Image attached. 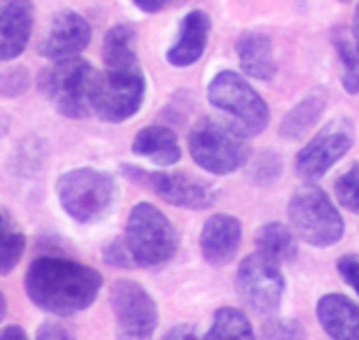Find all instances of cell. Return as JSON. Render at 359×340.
Here are the masks:
<instances>
[{
  "label": "cell",
  "instance_id": "6da1fadb",
  "mask_svg": "<svg viewBox=\"0 0 359 340\" xmlns=\"http://www.w3.org/2000/svg\"><path fill=\"white\" fill-rule=\"evenodd\" d=\"M26 294L33 306L52 315H75L98 299L103 275L63 257H40L26 273Z\"/></svg>",
  "mask_w": 359,
  "mask_h": 340
},
{
  "label": "cell",
  "instance_id": "7a4b0ae2",
  "mask_svg": "<svg viewBox=\"0 0 359 340\" xmlns=\"http://www.w3.org/2000/svg\"><path fill=\"white\" fill-rule=\"evenodd\" d=\"M189 154L198 168L212 175H229L248 163L250 142L238 128L215 117H203L191 126Z\"/></svg>",
  "mask_w": 359,
  "mask_h": 340
},
{
  "label": "cell",
  "instance_id": "3957f363",
  "mask_svg": "<svg viewBox=\"0 0 359 340\" xmlns=\"http://www.w3.org/2000/svg\"><path fill=\"white\" fill-rule=\"evenodd\" d=\"M145 100V75L140 63H126V66H105L103 72H96L89 93V107L100 121H119L131 119L140 110Z\"/></svg>",
  "mask_w": 359,
  "mask_h": 340
},
{
  "label": "cell",
  "instance_id": "277c9868",
  "mask_svg": "<svg viewBox=\"0 0 359 340\" xmlns=\"http://www.w3.org/2000/svg\"><path fill=\"white\" fill-rule=\"evenodd\" d=\"M56 196L70 219L96 224L110 215L117 200V182L96 168H75L63 172L56 182Z\"/></svg>",
  "mask_w": 359,
  "mask_h": 340
},
{
  "label": "cell",
  "instance_id": "5b68a950",
  "mask_svg": "<svg viewBox=\"0 0 359 340\" xmlns=\"http://www.w3.org/2000/svg\"><path fill=\"white\" fill-rule=\"evenodd\" d=\"M124 243L133 259V268H154L175 257L177 231L159 208L138 203L126 219Z\"/></svg>",
  "mask_w": 359,
  "mask_h": 340
},
{
  "label": "cell",
  "instance_id": "8992f818",
  "mask_svg": "<svg viewBox=\"0 0 359 340\" xmlns=\"http://www.w3.org/2000/svg\"><path fill=\"white\" fill-rule=\"evenodd\" d=\"M287 217L294 233L313 247H332L346 231L343 217L332 198L315 184H304L292 193Z\"/></svg>",
  "mask_w": 359,
  "mask_h": 340
},
{
  "label": "cell",
  "instance_id": "52a82bcc",
  "mask_svg": "<svg viewBox=\"0 0 359 340\" xmlns=\"http://www.w3.org/2000/svg\"><path fill=\"white\" fill-rule=\"evenodd\" d=\"M208 100L217 110L231 114L248 135H259L266 131L271 110L255 86L233 70H222L208 84Z\"/></svg>",
  "mask_w": 359,
  "mask_h": 340
},
{
  "label": "cell",
  "instance_id": "ba28073f",
  "mask_svg": "<svg viewBox=\"0 0 359 340\" xmlns=\"http://www.w3.org/2000/svg\"><path fill=\"white\" fill-rule=\"evenodd\" d=\"M93 77H96V70L91 68V63L73 56V59L54 61V66L42 72L40 89L63 117L84 119L91 112L89 93Z\"/></svg>",
  "mask_w": 359,
  "mask_h": 340
},
{
  "label": "cell",
  "instance_id": "9c48e42d",
  "mask_svg": "<svg viewBox=\"0 0 359 340\" xmlns=\"http://www.w3.org/2000/svg\"><path fill=\"white\" fill-rule=\"evenodd\" d=\"M110 306L117 324V340H154L159 313L142 285L133 280L112 282Z\"/></svg>",
  "mask_w": 359,
  "mask_h": 340
},
{
  "label": "cell",
  "instance_id": "30bf717a",
  "mask_svg": "<svg viewBox=\"0 0 359 340\" xmlns=\"http://www.w3.org/2000/svg\"><path fill=\"white\" fill-rule=\"evenodd\" d=\"M238 296L255 313L271 315L276 313L285 296V275L278 261L264 252H255L243 259L236 273Z\"/></svg>",
  "mask_w": 359,
  "mask_h": 340
},
{
  "label": "cell",
  "instance_id": "8fae6325",
  "mask_svg": "<svg viewBox=\"0 0 359 340\" xmlns=\"http://www.w3.org/2000/svg\"><path fill=\"white\" fill-rule=\"evenodd\" d=\"M124 172L133 182L152 189L156 196L170 205L189 208V210H208L217 200V189L212 184L187 175V172H156V170H142L138 165H124Z\"/></svg>",
  "mask_w": 359,
  "mask_h": 340
},
{
  "label": "cell",
  "instance_id": "7c38bea8",
  "mask_svg": "<svg viewBox=\"0 0 359 340\" xmlns=\"http://www.w3.org/2000/svg\"><path fill=\"white\" fill-rule=\"evenodd\" d=\"M355 142V126L348 117L332 119L297 154V172L304 179H318L348 154Z\"/></svg>",
  "mask_w": 359,
  "mask_h": 340
},
{
  "label": "cell",
  "instance_id": "4fadbf2b",
  "mask_svg": "<svg viewBox=\"0 0 359 340\" xmlns=\"http://www.w3.org/2000/svg\"><path fill=\"white\" fill-rule=\"evenodd\" d=\"M91 42V26L89 21L77 12L63 10L54 14L49 21L47 33L42 35L38 54L49 61H63L80 56Z\"/></svg>",
  "mask_w": 359,
  "mask_h": 340
},
{
  "label": "cell",
  "instance_id": "5bb4252c",
  "mask_svg": "<svg viewBox=\"0 0 359 340\" xmlns=\"http://www.w3.org/2000/svg\"><path fill=\"white\" fill-rule=\"evenodd\" d=\"M33 33V0H0V61L24 54Z\"/></svg>",
  "mask_w": 359,
  "mask_h": 340
},
{
  "label": "cell",
  "instance_id": "9a60e30c",
  "mask_svg": "<svg viewBox=\"0 0 359 340\" xmlns=\"http://www.w3.org/2000/svg\"><path fill=\"white\" fill-rule=\"evenodd\" d=\"M243 238V224L231 215H212L208 217L201 229V254L208 264L224 266L236 257Z\"/></svg>",
  "mask_w": 359,
  "mask_h": 340
},
{
  "label": "cell",
  "instance_id": "2e32d148",
  "mask_svg": "<svg viewBox=\"0 0 359 340\" xmlns=\"http://www.w3.org/2000/svg\"><path fill=\"white\" fill-rule=\"evenodd\" d=\"M210 17L203 10H191L180 24L175 45L166 52V59L175 68H189L205 54L208 40H210Z\"/></svg>",
  "mask_w": 359,
  "mask_h": 340
},
{
  "label": "cell",
  "instance_id": "e0dca14e",
  "mask_svg": "<svg viewBox=\"0 0 359 340\" xmlns=\"http://www.w3.org/2000/svg\"><path fill=\"white\" fill-rule=\"evenodd\" d=\"M318 320L332 340H359V306L343 294H325L318 301Z\"/></svg>",
  "mask_w": 359,
  "mask_h": 340
},
{
  "label": "cell",
  "instance_id": "ac0fdd59",
  "mask_svg": "<svg viewBox=\"0 0 359 340\" xmlns=\"http://www.w3.org/2000/svg\"><path fill=\"white\" fill-rule=\"evenodd\" d=\"M236 54H238L241 68L245 75L269 82L276 77L278 63H276V52H273V40L266 33L259 31H248L243 33L238 42H236Z\"/></svg>",
  "mask_w": 359,
  "mask_h": 340
},
{
  "label": "cell",
  "instance_id": "d6986e66",
  "mask_svg": "<svg viewBox=\"0 0 359 340\" xmlns=\"http://www.w3.org/2000/svg\"><path fill=\"white\" fill-rule=\"evenodd\" d=\"M133 154L149 158L161 168H168L180 161L182 149H180L177 135L168 126H145L133 140Z\"/></svg>",
  "mask_w": 359,
  "mask_h": 340
},
{
  "label": "cell",
  "instance_id": "ffe728a7",
  "mask_svg": "<svg viewBox=\"0 0 359 340\" xmlns=\"http://www.w3.org/2000/svg\"><path fill=\"white\" fill-rule=\"evenodd\" d=\"M325 107H327L325 91L308 93L299 105H294L292 110L285 114L283 124H280V135H283L285 140H299V137H304L315 124H318Z\"/></svg>",
  "mask_w": 359,
  "mask_h": 340
},
{
  "label": "cell",
  "instance_id": "44dd1931",
  "mask_svg": "<svg viewBox=\"0 0 359 340\" xmlns=\"http://www.w3.org/2000/svg\"><path fill=\"white\" fill-rule=\"evenodd\" d=\"M203 340H257L255 329L238 308H219Z\"/></svg>",
  "mask_w": 359,
  "mask_h": 340
},
{
  "label": "cell",
  "instance_id": "7402d4cb",
  "mask_svg": "<svg viewBox=\"0 0 359 340\" xmlns=\"http://www.w3.org/2000/svg\"><path fill=\"white\" fill-rule=\"evenodd\" d=\"M103 63L105 66H126L138 63L135 54V31L126 24L112 26L103 38Z\"/></svg>",
  "mask_w": 359,
  "mask_h": 340
},
{
  "label": "cell",
  "instance_id": "603a6c76",
  "mask_svg": "<svg viewBox=\"0 0 359 340\" xmlns=\"http://www.w3.org/2000/svg\"><path fill=\"white\" fill-rule=\"evenodd\" d=\"M24 250L26 238L17 224L12 222L10 212L3 208V212H0V273H12L14 266L19 264L21 254H24Z\"/></svg>",
  "mask_w": 359,
  "mask_h": 340
},
{
  "label": "cell",
  "instance_id": "cb8c5ba5",
  "mask_svg": "<svg viewBox=\"0 0 359 340\" xmlns=\"http://www.w3.org/2000/svg\"><path fill=\"white\" fill-rule=\"evenodd\" d=\"M257 247H259V252H264V254L273 257L276 261H285V259H292L297 254L292 231L278 222L264 224V226L257 231Z\"/></svg>",
  "mask_w": 359,
  "mask_h": 340
},
{
  "label": "cell",
  "instance_id": "d4e9b609",
  "mask_svg": "<svg viewBox=\"0 0 359 340\" xmlns=\"http://www.w3.org/2000/svg\"><path fill=\"white\" fill-rule=\"evenodd\" d=\"M336 54L341 61V82L350 96L359 93V47L355 45V40H350L348 35L339 33L334 38Z\"/></svg>",
  "mask_w": 359,
  "mask_h": 340
},
{
  "label": "cell",
  "instance_id": "484cf974",
  "mask_svg": "<svg viewBox=\"0 0 359 340\" xmlns=\"http://www.w3.org/2000/svg\"><path fill=\"white\" fill-rule=\"evenodd\" d=\"M334 193L343 208L359 215V163H353L343 175L336 177Z\"/></svg>",
  "mask_w": 359,
  "mask_h": 340
},
{
  "label": "cell",
  "instance_id": "4316f807",
  "mask_svg": "<svg viewBox=\"0 0 359 340\" xmlns=\"http://www.w3.org/2000/svg\"><path fill=\"white\" fill-rule=\"evenodd\" d=\"M262 340H308L297 320H269L262 324Z\"/></svg>",
  "mask_w": 359,
  "mask_h": 340
},
{
  "label": "cell",
  "instance_id": "83f0119b",
  "mask_svg": "<svg viewBox=\"0 0 359 340\" xmlns=\"http://www.w3.org/2000/svg\"><path fill=\"white\" fill-rule=\"evenodd\" d=\"M28 86V72L26 68H12L3 72V82H0V91H3L5 98L19 96L24 93Z\"/></svg>",
  "mask_w": 359,
  "mask_h": 340
},
{
  "label": "cell",
  "instance_id": "f1b7e54d",
  "mask_svg": "<svg viewBox=\"0 0 359 340\" xmlns=\"http://www.w3.org/2000/svg\"><path fill=\"white\" fill-rule=\"evenodd\" d=\"M103 259L107 264L117 266V268H131L133 266V259H131V254H128L124 238H117V240H112L110 245H107L105 252H103Z\"/></svg>",
  "mask_w": 359,
  "mask_h": 340
},
{
  "label": "cell",
  "instance_id": "f546056e",
  "mask_svg": "<svg viewBox=\"0 0 359 340\" xmlns=\"http://www.w3.org/2000/svg\"><path fill=\"white\" fill-rule=\"evenodd\" d=\"M35 340H77V338H75L73 331L66 327V324L47 320V322H42V327L38 329Z\"/></svg>",
  "mask_w": 359,
  "mask_h": 340
},
{
  "label": "cell",
  "instance_id": "4dcf8cb0",
  "mask_svg": "<svg viewBox=\"0 0 359 340\" xmlns=\"http://www.w3.org/2000/svg\"><path fill=\"white\" fill-rule=\"evenodd\" d=\"M336 268H339L341 278L346 280L348 285L357 292V296H359V257H355V254L341 257L339 264H336Z\"/></svg>",
  "mask_w": 359,
  "mask_h": 340
},
{
  "label": "cell",
  "instance_id": "1f68e13d",
  "mask_svg": "<svg viewBox=\"0 0 359 340\" xmlns=\"http://www.w3.org/2000/svg\"><path fill=\"white\" fill-rule=\"evenodd\" d=\"M163 340H203V338L198 336L194 324H177V327H173L163 336Z\"/></svg>",
  "mask_w": 359,
  "mask_h": 340
},
{
  "label": "cell",
  "instance_id": "d6a6232c",
  "mask_svg": "<svg viewBox=\"0 0 359 340\" xmlns=\"http://www.w3.org/2000/svg\"><path fill=\"white\" fill-rule=\"evenodd\" d=\"M180 0H133V5L145 14H156L161 10H166L168 5H175Z\"/></svg>",
  "mask_w": 359,
  "mask_h": 340
},
{
  "label": "cell",
  "instance_id": "836d02e7",
  "mask_svg": "<svg viewBox=\"0 0 359 340\" xmlns=\"http://www.w3.org/2000/svg\"><path fill=\"white\" fill-rule=\"evenodd\" d=\"M0 340H28V338H26V331L24 329L10 324V327L3 329V334H0Z\"/></svg>",
  "mask_w": 359,
  "mask_h": 340
},
{
  "label": "cell",
  "instance_id": "e575fe53",
  "mask_svg": "<svg viewBox=\"0 0 359 340\" xmlns=\"http://www.w3.org/2000/svg\"><path fill=\"white\" fill-rule=\"evenodd\" d=\"M353 38H355V45L359 47V3H357L355 19H353Z\"/></svg>",
  "mask_w": 359,
  "mask_h": 340
},
{
  "label": "cell",
  "instance_id": "d590c367",
  "mask_svg": "<svg viewBox=\"0 0 359 340\" xmlns=\"http://www.w3.org/2000/svg\"><path fill=\"white\" fill-rule=\"evenodd\" d=\"M343 3H346V0H343Z\"/></svg>",
  "mask_w": 359,
  "mask_h": 340
}]
</instances>
